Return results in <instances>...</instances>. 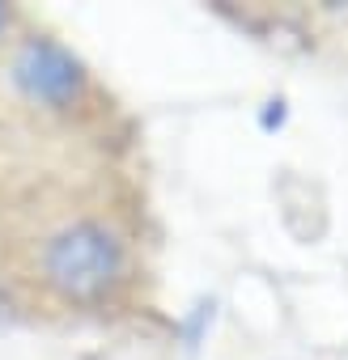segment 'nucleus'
<instances>
[{"label":"nucleus","mask_w":348,"mask_h":360,"mask_svg":"<svg viewBox=\"0 0 348 360\" xmlns=\"http://www.w3.org/2000/svg\"><path fill=\"white\" fill-rule=\"evenodd\" d=\"M5 85L35 115L73 119L94 102V72L81 64V56L56 34H35V30L9 39Z\"/></svg>","instance_id":"f03ea898"},{"label":"nucleus","mask_w":348,"mask_h":360,"mask_svg":"<svg viewBox=\"0 0 348 360\" xmlns=\"http://www.w3.org/2000/svg\"><path fill=\"white\" fill-rule=\"evenodd\" d=\"M9 309H13V301H9V288L0 284V322H9Z\"/></svg>","instance_id":"20e7f679"},{"label":"nucleus","mask_w":348,"mask_h":360,"mask_svg":"<svg viewBox=\"0 0 348 360\" xmlns=\"http://www.w3.org/2000/svg\"><path fill=\"white\" fill-rule=\"evenodd\" d=\"M13 26H18V13L0 5V43H9V39H13Z\"/></svg>","instance_id":"7ed1b4c3"},{"label":"nucleus","mask_w":348,"mask_h":360,"mask_svg":"<svg viewBox=\"0 0 348 360\" xmlns=\"http://www.w3.org/2000/svg\"><path fill=\"white\" fill-rule=\"evenodd\" d=\"M30 284L68 309H98L132 280L128 233L102 212H68L26 242L22 259Z\"/></svg>","instance_id":"f257e3e1"}]
</instances>
